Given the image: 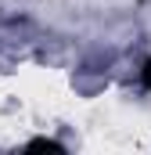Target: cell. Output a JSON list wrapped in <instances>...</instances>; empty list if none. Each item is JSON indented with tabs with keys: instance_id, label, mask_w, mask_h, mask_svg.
<instances>
[{
	"instance_id": "1",
	"label": "cell",
	"mask_w": 151,
	"mask_h": 155,
	"mask_svg": "<svg viewBox=\"0 0 151 155\" xmlns=\"http://www.w3.org/2000/svg\"><path fill=\"white\" fill-rule=\"evenodd\" d=\"M144 83H148V87H151V61H148V65H144Z\"/></svg>"
}]
</instances>
